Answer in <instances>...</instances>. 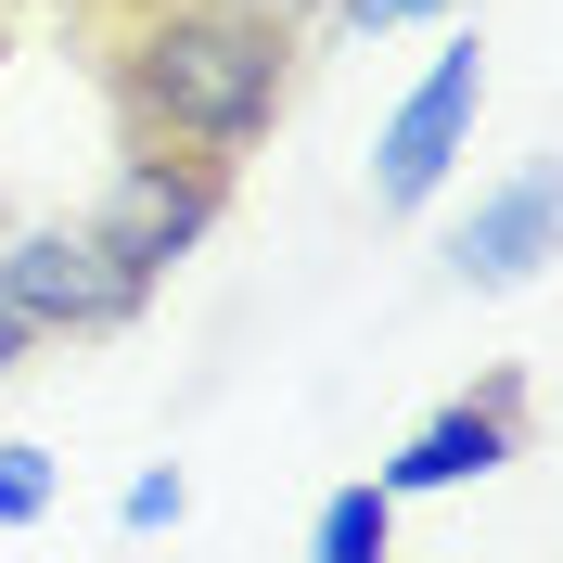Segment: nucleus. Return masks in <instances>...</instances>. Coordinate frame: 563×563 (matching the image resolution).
I'll use <instances>...</instances> for the list:
<instances>
[{
  "mask_svg": "<svg viewBox=\"0 0 563 563\" xmlns=\"http://www.w3.org/2000/svg\"><path fill=\"white\" fill-rule=\"evenodd\" d=\"M295 65H308V26H282L256 0H141L103 52L129 141L192 154V167H244L295 103Z\"/></svg>",
  "mask_w": 563,
  "mask_h": 563,
  "instance_id": "obj_1",
  "label": "nucleus"
},
{
  "mask_svg": "<svg viewBox=\"0 0 563 563\" xmlns=\"http://www.w3.org/2000/svg\"><path fill=\"white\" fill-rule=\"evenodd\" d=\"M0 308L26 320L38 346H52V333L77 346V333H129V320L154 308V282H141L90 218H26V231H0Z\"/></svg>",
  "mask_w": 563,
  "mask_h": 563,
  "instance_id": "obj_2",
  "label": "nucleus"
},
{
  "mask_svg": "<svg viewBox=\"0 0 563 563\" xmlns=\"http://www.w3.org/2000/svg\"><path fill=\"white\" fill-rule=\"evenodd\" d=\"M474 103H487V38H449V52L397 90L385 141H372V206L385 218H422L449 192V167L474 154Z\"/></svg>",
  "mask_w": 563,
  "mask_h": 563,
  "instance_id": "obj_3",
  "label": "nucleus"
},
{
  "mask_svg": "<svg viewBox=\"0 0 563 563\" xmlns=\"http://www.w3.org/2000/svg\"><path fill=\"white\" fill-rule=\"evenodd\" d=\"M218 218H231V167H192V154L129 141V154H115V179H103V206H90V231H103L141 282H167L179 256L218 231Z\"/></svg>",
  "mask_w": 563,
  "mask_h": 563,
  "instance_id": "obj_4",
  "label": "nucleus"
},
{
  "mask_svg": "<svg viewBox=\"0 0 563 563\" xmlns=\"http://www.w3.org/2000/svg\"><path fill=\"white\" fill-rule=\"evenodd\" d=\"M512 449H526V372H487L474 397H449L435 422H410V435H397V461L372 474V487L410 512V499H449V487H474V474H499Z\"/></svg>",
  "mask_w": 563,
  "mask_h": 563,
  "instance_id": "obj_5",
  "label": "nucleus"
},
{
  "mask_svg": "<svg viewBox=\"0 0 563 563\" xmlns=\"http://www.w3.org/2000/svg\"><path fill=\"white\" fill-rule=\"evenodd\" d=\"M551 218H563L551 167H512L499 192H474V218L449 231V269L474 282V295H512V282H538V269H551Z\"/></svg>",
  "mask_w": 563,
  "mask_h": 563,
  "instance_id": "obj_6",
  "label": "nucleus"
},
{
  "mask_svg": "<svg viewBox=\"0 0 563 563\" xmlns=\"http://www.w3.org/2000/svg\"><path fill=\"white\" fill-rule=\"evenodd\" d=\"M308 563H397V499L358 474V487H333L308 512Z\"/></svg>",
  "mask_w": 563,
  "mask_h": 563,
  "instance_id": "obj_7",
  "label": "nucleus"
},
{
  "mask_svg": "<svg viewBox=\"0 0 563 563\" xmlns=\"http://www.w3.org/2000/svg\"><path fill=\"white\" fill-rule=\"evenodd\" d=\"M52 499H65V461L52 449H0V538H26Z\"/></svg>",
  "mask_w": 563,
  "mask_h": 563,
  "instance_id": "obj_8",
  "label": "nucleus"
},
{
  "mask_svg": "<svg viewBox=\"0 0 563 563\" xmlns=\"http://www.w3.org/2000/svg\"><path fill=\"white\" fill-rule=\"evenodd\" d=\"M179 512H192V474H179V461H141L129 487H115V526H129V538H167Z\"/></svg>",
  "mask_w": 563,
  "mask_h": 563,
  "instance_id": "obj_9",
  "label": "nucleus"
},
{
  "mask_svg": "<svg viewBox=\"0 0 563 563\" xmlns=\"http://www.w3.org/2000/svg\"><path fill=\"white\" fill-rule=\"evenodd\" d=\"M449 0H320V26H346V38H385V26H435Z\"/></svg>",
  "mask_w": 563,
  "mask_h": 563,
  "instance_id": "obj_10",
  "label": "nucleus"
},
{
  "mask_svg": "<svg viewBox=\"0 0 563 563\" xmlns=\"http://www.w3.org/2000/svg\"><path fill=\"white\" fill-rule=\"evenodd\" d=\"M26 358H38V333H26V320H13V308H0V385H13Z\"/></svg>",
  "mask_w": 563,
  "mask_h": 563,
  "instance_id": "obj_11",
  "label": "nucleus"
}]
</instances>
